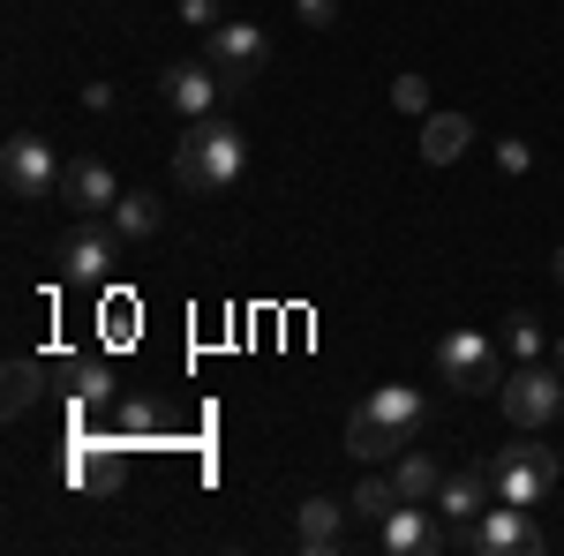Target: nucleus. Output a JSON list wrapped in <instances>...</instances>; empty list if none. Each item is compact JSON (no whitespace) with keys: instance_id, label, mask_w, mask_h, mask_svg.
<instances>
[{"instance_id":"nucleus-8","label":"nucleus","mask_w":564,"mask_h":556,"mask_svg":"<svg viewBox=\"0 0 564 556\" xmlns=\"http://www.w3.org/2000/svg\"><path fill=\"white\" fill-rule=\"evenodd\" d=\"M61 159H53V143L45 135H8V151H0V181H8V196L15 204H45L53 188H61Z\"/></svg>"},{"instance_id":"nucleus-27","label":"nucleus","mask_w":564,"mask_h":556,"mask_svg":"<svg viewBox=\"0 0 564 556\" xmlns=\"http://www.w3.org/2000/svg\"><path fill=\"white\" fill-rule=\"evenodd\" d=\"M294 15H302L308 31H332L339 23V0H294Z\"/></svg>"},{"instance_id":"nucleus-15","label":"nucleus","mask_w":564,"mask_h":556,"mask_svg":"<svg viewBox=\"0 0 564 556\" xmlns=\"http://www.w3.org/2000/svg\"><path fill=\"white\" fill-rule=\"evenodd\" d=\"M467 143H475V121H467V113H430V121H422V159H430V166H452Z\"/></svg>"},{"instance_id":"nucleus-16","label":"nucleus","mask_w":564,"mask_h":556,"mask_svg":"<svg viewBox=\"0 0 564 556\" xmlns=\"http://www.w3.org/2000/svg\"><path fill=\"white\" fill-rule=\"evenodd\" d=\"M166 226V204L151 196V188H121V204H113V233L121 241H151Z\"/></svg>"},{"instance_id":"nucleus-25","label":"nucleus","mask_w":564,"mask_h":556,"mask_svg":"<svg viewBox=\"0 0 564 556\" xmlns=\"http://www.w3.org/2000/svg\"><path fill=\"white\" fill-rule=\"evenodd\" d=\"M497 166H505V173H527V166H534V143H527V135H505V143H497Z\"/></svg>"},{"instance_id":"nucleus-9","label":"nucleus","mask_w":564,"mask_h":556,"mask_svg":"<svg viewBox=\"0 0 564 556\" xmlns=\"http://www.w3.org/2000/svg\"><path fill=\"white\" fill-rule=\"evenodd\" d=\"M53 263L76 279V286H106V271L121 263V233H106L98 218H84L76 233H61V249H53Z\"/></svg>"},{"instance_id":"nucleus-20","label":"nucleus","mask_w":564,"mask_h":556,"mask_svg":"<svg viewBox=\"0 0 564 556\" xmlns=\"http://www.w3.org/2000/svg\"><path fill=\"white\" fill-rule=\"evenodd\" d=\"M505 353H512V361H542V353H550V331H542V316H505Z\"/></svg>"},{"instance_id":"nucleus-28","label":"nucleus","mask_w":564,"mask_h":556,"mask_svg":"<svg viewBox=\"0 0 564 556\" xmlns=\"http://www.w3.org/2000/svg\"><path fill=\"white\" fill-rule=\"evenodd\" d=\"M550 271H557V286H564V249H557V257H550Z\"/></svg>"},{"instance_id":"nucleus-12","label":"nucleus","mask_w":564,"mask_h":556,"mask_svg":"<svg viewBox=\"0 0 564 556\" xmlns=\"http://www.w3.org/2000/svg\"><path fill=\"white\" fill-rule=\"evenodd\" d=\"M377 542H384L391 556H444V542H452V526H436L430 504H399V512L377 526Z\"/></svg>"},{"instance_id":"nucleus-19","label":"nucleus","mask_w":564,"mask_h":556,"mask_svg":"<svg viewBox=\"0 0 564 556\" xmlns=\"http://www.w3.org/2000/svg\"><path fill=\"white\" fill-rule=\"evenodd\" d=\"M347 504H354V519H369V526H384V519L399 512V504H406V497H399V481H391V473H369V481H361V489H354Z\"/></svg>"},{"instance_id":"nucleus-23","label":"nucleus","mask_w":564,"mask_h":556,"mask_svg":"<svg viewBox=\"0 0 564 556\" xmlns=\"http://www.w3.org/2000/svg\"><path fill=\"white\" fill-rule=\"evenodd\" d=\"M68 377H76V399H106V391H113V369H106V361H76V369H68Z\"/></svg>"},{"instance_id":"nucleus-4","label":"nucleus","mask_w":564,"mask_h":556,"mask_svg":"<svg viewBox=\"0 0 564 556\" xmlns=\"http://www.w3.org/2000/svg\"><path fill=\"white\" fill-rule=\"evenodd\" d=\"M436 384H452L459 399H481V391H505V353L481 331H444L436 339Z\"/></svg>"},{"instance_id":"nucleus-24","label":"nucleus","mask_w":564,"mask_h":556,"mask_svg":"<svg viewBox=\"0 0 564 556\" xmlns=\"http://www.w3.org/2000/svg\"><path fill=\"white\" fill-rule=\"evenodd\" d=\"M181 23L188 31H218L226 23V0H181Z\"/></svg>"},{"instance_id":"nucleus-10","label":"nucleus","mask_w":564,"mask_h":556,"mask_svg":"<svg viewBox=\"0 0 564 556\" xmlns=\"http://www.w3.org/2000/svg\"><path fill=\"white\" fill-rule=\"evenodd\" d=\"M159 98L174 106L181 121H204V113H218V98H226V76H218L212 61H174L159 76Z\"/></svg>"},{"instance_id":"nucleus-1","label":"nucleus","mask_w":564,"mask_h":556,"mask_svg":"<svg viewBox=\"0 0 564 556\" xmlns=\"http://www.w3.org/2000/svg\"><path fill=\"white\" fill-rule=\"evenodd\" d=\"M422 422H430V399L414 384H377L361 406L347 414V451L361 459V467H377V459H399L414 436H422Z\"/></svg>"},{"instance_id":"nucleus-7","label":"nucleus","mask_w":564,"mask_h":556,"mask_svg":"<svg viewBox=\"0 0 564 556\" xmlns=\"http://www.w3.org/2000/svg\"><path fill=\"white\" fill-rule=\"evenodd\" d=\"M204 61H212L218 76H226V90H241V84H257L263 68H271V39H263L257 23H218V31H204Z\"/></svg>"},{"instance_id":"nucleus-13","label":"nucleus","mask_w":564,"mask_h":556,"mask_svg":"<svg viewBox=\"0 0 564 556\" xmlns=\"http://www.w3.org/2000/svg\"><path fill=\"white\" fill-rule=\"evenodd\" d=\"M347 519H354V504H339V497H308L302 512H294V549L332 556L339 542H347Z\"/></svg>"},{"instance_id":"nucleus-29","label":"nucleus","mask_w":564,"mask_h":556,"mask_svg":"<svg viewBox=\"0 0 564 556\" xmlns=\"http://www.w3.org/2000/svg\"><path fill=\"white\" fill-rule=\"evenodd\" d=\"M550 361H557V369H564V339H557V346H550Z\"/></svg>"},{"instance_id":"nucleus-6","label":"nucleus","mask_w":564,"mask_h":556,"mask_svg":"<svg viewBox=\"0 0 564 556\" xmlns=\"http://www.w3.org/2000/svg\"><path fill=\"white\" fill-rule=\"evenodd\" d=\"M489 473H497V497H505V504H542V497L557 489V451L534 444V428H520V444H505V451L489 459Z\"/></svg>"},{"instance_id":"nucleus-3","label":"nucleus","mask_w":564,"mask_h":556,"mask_svg":"<svg viewBox=\"0 0 564 556\" xmlns=\"http://www.w3.org/2000/svg\"><path fill=\"white\" fill-rule=\"evenodd\" d=\"M542 549V526L527 519V504H489L481 519H452V542H444V556H534Z\"/></svg>"},{"instance_id":"nucleus-14","label":"nucleus","mask_w":564,"mask_h":556,"mask_svg":"<svg viewBox=\"0 0 564 556\" xmlns=\"http://www.w3.org/2000/svg\"><path fill=\"white\" fill-rule=\"evenodd\" d=\"M489 504H497V473H489V467H459V473H444V489H436V512L459 519V526L481 519Z\"/></svg>"},{"instance_id":"nucleus-18","label":"nucleus","mask_w":564,"mask_h":556,"mask_svg":"<svg viewBox=\"0 0 564 556\" xmlns=\"http://www.w3.org/2000/svg\"><path fill=\"white\" fill-rule=\"evenodd\" d=\"M68 467H76V481H90V489H121V444H113V436H106V451H98V444H76Z\"/></svg>"},{"instance_id":"nucleus-21","label":"nucleus","mask_w":564,"mask_h":556,"mask_svg":"<svg viewBox=\"0 0 564 556\" xmlns=\"http://www.w3.org/2000/svg\"><path fill=\"white\" fill-rule=\"evenodd\" d=\"M391 113H406V121H430L436 113V98H430V76H391Z\"/></svg>"},{"instance_id":"nucleus-5","label":"nucleus","mask_w":564,"mask_h":556,"mask_svg":"<svg viewBox=\"0 0 564 556\" xmlns=\"http://www.w3.org/2000/svg\"><path fill=\"white\" fill-rule=\"evenodd\" d=\"M497 406H505L512 428H550L564 414V369L557 361H520L505 377V391H497Z\"/></svg>"},{"instance_id":"nucleus-2","label":"nucleus","mask_w":564,"mask_h":556,"mask_svg":"<svg viewBox=\"0 0 564 556\" xmlns=\"http://www.w3.org/2000/svg\"><path fill=\"white\" fill-rule=\"evenodd\" d=\"M241 166H249V135L234 129V121L204 113V121H188V129H181L174 181L188 188V196H226V188L241 181Z\"/></svg>"},{"instance_id":"nucleus-11","label":"nucleus","mask_w":564,"mask_h":556,"mask_svg":"<svg viewBox=\"0 0 564 556\" xmlns=\"http://www.w3.org/2000/svg\"><path fill=\"white\" fill-rule=\"evenodd\" d=\"M61 196H68V211H76V218H113L121 181H113V166H106V159H76V166L61 173Z\"/></svg>"},{"instance_id":"nucleus-26","label":"nucleus","mask_w":564,"mask_h":556,"mask_svg":"<svg viewBox=\"0 0 564 556\" xmlns=\"http://www.w3.org/2000/svg\"><path fill=\"white\" fill-rule=\"evenodd\" d=\"M121 428H129V436H151V428H159V406H151V399H129V406H121Z\"/></svg>"},{"instance_id":"nucleus-17","label":"nucleus","mask_w":564,"mask_h":556,"mask_svg":"<svg viewBox=\"0 0 564 556\" xmlns=\"http://www.w3.org/2000/svg\"><path fill=\"white\" fill-rule=\"evenodd\" d=\"M391 481H399V497H406V504H436L444 467H436L430 451H399V459H391Z\"/></svg>"},{"instance_id":"nucleus-22","label":"nucleus","mask_w":564,"mask_h":556,"mask_svg":"<svg viewBox=\"0 0 564 556\" xmlns=\"http://www.w3.org/2000/svg\"><path fill=\"white\" fill-rule=\"evenodd\" d=\"M39 384H45V369L39 361H8V414H31V399H39Z\"/></svg>"}]
</instances>
